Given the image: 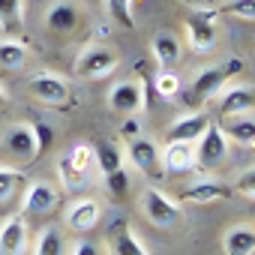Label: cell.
Here are the masks:
<instances>
[{
    "label": "cell",
    "instance_id": "1",
    "mask_svg": "<svg viewBox=\"0 0 255 255\" xmlns=\"http://www.w3.org/2000/svg\"><path fill=\"white\" fill-rule=\"evenodd\" d=\"M240 66H243V63H240L237 57H231V60H225V63H216V66L201 69V72L195 75V81H192L189 93H186V102H189V105H201V102L213 99V96L225 87L228 75L240 72Z\"/></svg>",
    "mask_w": 255,
    "mask_h": 255
},
{
    "label": "cell",
    "instance_id": "2",
    "mask_svg": "<svg viewBox=\"0 0 255 255\" xmlns=\"http://www.w3.org/2000/svg\"><path fill=\"white\" fill-rule=\"evenodd\" d=\"M141 210H144V216L156 225V228H174L177 222H180V207H177V201L174 198H168L162 189H156V186H147L144 192H141Z\"/></svg>",
    "mask_w": 255,
    "mask_h": 255
},
{
    "label": "cell",
    "instance_id": "3",
    "mask_svg": "<svg viewBox=\"0 0 255 255\" xmlns=\"http://www.w3.org/2000/svg\"><path fill=\"white\" fill-rule=\"evenodd\" d=\"M117 63H120V57L111 48H105V45H87L81 51V57L75 60V72L81 78H93L96 81V78L111 75L117 69Z\"/></svg>",
    "mask_w": 255,
    "mask_h": 255
},
{
    "label": "cell",
    "instance_id": "4",
    "mask_svg": "<svg viewBox=\"0 0 255 255\" xmlns=\"http://www.w3.org/2000/svg\"><path fill=\"white\" fill-rule=\"evenodd\" d=\"M3 150L12 156V159H21V162H33L39 156V141H36V129L30 123H15L6 129L3 135Z\"/></svg>",
    "mask_w": 255,
    "mask_h": 255
},
{
    "label": "cell",
    "instance_id": "5",
    "mask_svg": "<svg viewBox=\"0 0 255 255\" xmlns=\"http://www.w3.org/2000/svg\"><path fill=\"white\" fill-rule=\"evenodd\" d=\"M225 156H228V138H225V132L219 129L216 123H210L207 129L198 135V144H195V162H198L201 168H213V165L225 162Z\"/></svg>",
    "mask_w": 255,
    "mask_h": 255
},
{
    "label": "cell",
    "instance_id": "6",
    "mask_svg": "<svg viewBox=\"0 0 255 255\" xmlns=\"http://www.w3.org/2000/svg\"><path fill=\"white\" fill-rule=\"evenodd\" d=\"M144 84L138 81H117L111 90H108V108L117 111V114H126V117H135L141 108H144Z\"/></svg>",
    "mask_w": 255,
    "mask_h": 255
},
{
    "label": "cell",
    "instance_id": "7",
    "mask_svg": "<svg viewBox=\"0 0 255 255\" xmlns=\"http://www.w3.org/2000/svg\"><path fill=\"white\" fill-rule=\"evenodd\" d=\"M186 36L195 51H210L216 42V9H192L186 18Z\"/></svg>",
    "mask_w": 255,
    "mask_h": 255
},
{
    "label": "cell",
    "instance_id": "8",
    "mask_svg": "<svg viewBox=\"0 0 255 255\" xmlns=\"http://www.w3.org/2000/svg\"><path fill=\"white\" fill-rule=\"evenodd\" d=\"M27 87H30L33 99L42 102V105H48V108H60V105L69 102V84H66L60 75H54V72H39V75H33Z\"/></svg>",
    "mask_w": 255,
    "mask_h": 255
},
{
    "label": "cell",
    "instance_id": "9",
    "mask_svg": "<svg viewBox=\"0 0 255 255\" xmlns=\"http://www.w3.org/2000/svg\"><path fill=\"white\" fill-rule=\"evenodd\" d=\"M126 156L129 162L141 171V174H150V177H159L165 168H162V153L159 147L150 141V138H132L129 147H126Z\"/></svg>",
    "mask_w": 255,
    "mask_h": 255
},
{
    "label": "cell",
    "instance_id": "10",
    "mask_svg": "<svg viewBox=\"0 0 255 255\" xmlns=\"http://www.w3.org/2000/svg\"><path fill=\"white\" fill-rule=\"evenodd\" d=\"M99 219H102V204H99L96 198H78V201H72L69 210H66V225H69V231H75V234L93 231V228L99 225Z\"/></svg>",
    "mask_w": 255,
    "mask_h": 255
},
{
    "label": "cell",
    "instance_id": "11",
    "mask_svg": "<svg viewBox=\"0 0 255 255\" xmlns=\"http://www.w3.org/2000/svg\"><path fill=\"white\" fill-rule=\"evenodd\" d=\"M0 255H27V219L9 216L0 225Z\"/></svg>",
    "mask_w": 255,
    "mask_h": 255
},
{
    "label": "cell",
    "instance_id": "12",
    "mask_svg": "<svg viewBox=\"0 0 255 255\" xmlns=\"http://www.w3.org/2000/svg\"><path fill=\"white\" fill-rule=\"evenodd\" d=\"M225 198H231V189L213 177L195 180L192 186H186L180 192V201H186V204H213V201H225Z\"/></svg>",
    "mask_w": 255,
    "mask_h": 255
},
{
    "label": "cell",
    "instance_id": "13",
    "mask_svg": "<svg viewBox=\"0 0 255 255\" xmlns=\"http://www.w3.org/2000/svg\"><path fill=\"white\" fill-rule=\"evenodd\" d=\"M219 129L225 132L228 141H234L237 147H255V114L243 111V114H228L222 117Z\"/></svg>",
    "mask_w": 255,
    "mask_h": 255
},
{
    "label": "cell",
    "instance_id": "14",
    "mask_svg": "<svg viewBox=\"0 0 255 255\" xmlns=\"http://www.w3.org/2000/svg\"><path fill=\"white\" fill-rule=\"evenodd\" d=\"M219 93H222V99H219V117L243 114V111L255 108V90L249 84H234V87H225Z\"/></svg>",
    "mask_w": 255,
    "mask_h": 255
},
{
    "label": "cell",
    "instance_id": "15",
    "mask_svg": "<svg viewBox=\"0 0 255 255\" xmlns=\"http://www.w3.org/2000/svg\"><path fill=\"white\" fill-rule=\"evenodd\" d=\"M108 246H111V255H147V249L141 246V240L132 234L129 222L117 219L108 231Z\"/></svg>",
    "mask_w": 255,
    "mask_h": 255
},
{
    "label": "cell",
    "instance_id": "16",
    "mask_svg": "<svg viewBox=\"0 0 255 255\" xmlns=\"http://www.w3.org/2000/svg\"><path fill=\"white\" fill-rule=\"evenodd\" d=\"M57 201H60V192L45 180H33L24 192V210L27 213H48L57 207Z\"/></svg>",
    "mask_w": 255,
    "mask_h": 255
},
{
    "label": "cell",
    "instance_id": "17",
    "mask_svg": "<svg viewBox=\"0 0 255 255\" xmlns=\"http://www.w3.org/2000/svg\"><path fill=\"white\" fill-rule=\"evenodd\" d=\"M222 249L225 255H252L255 252V225L237 222L222 234Z\"/></svg>",
    "mask_w": 255,
    "mask_h": 255
},
{
    "label": "cell",
    "instance_id": "18",
    "mask_svg": "<svg viewBox=\"0 0 255 255\" xmlns=\"http://www.w3.org/2000/svg\"><path fill=\"white\" fill-rule=\"evenodd\" d=\"M195 165V141H168L162 153V168L171 174H183Z\"/></svg>",
    "mask_w": 255,
    "mask_h": 255
},
{
    "label": "cell",
    "instance_id": "19",
    "mask_svg": "<svg viewBox=\"0 0 255 255\" xmlns=\"http://www.w3.org/2000/svg\"><path fill=\"white\" fill-rule=\"evenodd\" d=\"M210 126V117L207 114H186L180 120L171 123V129H168V138L171 141H198V135Z\"/></svg>",
    "mask_w": 255,
    "mask_h": 255
},
{
    "label": "cell",
    "instance_id": "20",
    "mask_svg": "<svg viewBox=\"0 0 255 255\" xmlns=\"http://www.w3.org/2000/svg\"><path fill=\"white\" fill-rule=\"evenodd\" d=\"M150 48H153V57H156V63L162 66V69H168V66H174L177 60H180V39L171 33V30H159V33H153V39H150Z\"/></svg>",
    "mask_w": 255,
    "mask_h": 255
},
{
    "label": "cell",
    "instance_id": "21",
    "mask_svg": "<svg viewBox=\"0 0 255 255\" xmlns=\"http://www.w3.org/2000/svg\"><path fill=\"white\" fill-rule=\"evenodd\" d=\"M45 24L54 33H72L78 27V9L69 3V0H57V3L45 12Z\"/></svg>",
    "mask_w": 255,
    "mask_h": 255
},
{
    "label": "cell",
    "instance_id": "22",
    "mask_svg": "<svg viewBox=\"0 0 255 255\" xmlns=\"http://www.w3.org/2000/svg\"><path fill=\"white\" fill-rule=\"evenodd\" d=\"M93 162L99 165L102 174H114V171L123 168V150L117 144H111V141H99L93 147Z\"/></svg>",
    "mask_w": 255,
    "mask_h": 255
},
{
    "label": "cell",
    "instance_id": "23",
    "mask_svg": "<svg viewBox=\"0 0 255 255\" xmlns=\"http://www.w3.org/2000/svg\"><path fill=\"white\" fill-rule=\"evenodd\" d=\"M24 24V0H0V30L18 33Z\"/></svg>",
    "mask_w": 255,
    "mask_h": 255
},
{
    "label": "cell",
    "instance_id": "24",
    "mask_svg": "<svg viewBox=\"0 0 255 255\" xmlns=\"http://www.w3.org/2000/svg\"><path fill=\"white\" fill-rule=\"evenodd\" d=\"M21 186H24L21 171H15V168H0V210H6V204H12L18 198Z\"/></svg>",
    "mask_w": 255,
    "mask_h": 255
},
{
    "label": "cell",
    "instance_id": "25",
    "mask_svg": "<svg viewBox=\"0 0 255 255\" xmlns=\"http://www.w3.org/2000/svg\"><path fill=\"white\" fill-rule=\"evenodd\" d=\"M36 255H66V240H63V231L48 225L42 228L39 240H36Z\"/></svg>",
    "mask_w": 255,
    "mask_h": 255
},
{
    "label": "cell",
    "instance_id": "26",
    "mask_svg": "<svg viewBox=\"0 0 255 255\" xmlns=\"http://www.w3.org/2000/svg\"><path fill=\"white\" fill-rule=\"evenodd\" d=\"M27 63V48L15 39H3L0 42V66L3 69H21Z\"/></svg>",
    "mask_w": 255,
    "mask_h": 255
},
{
    "label": "cell",
    "instance_id": "27",
    "mask_svg": "<svg viewBox=\"0 0 255 255\" xmlns=\"http://www.w3.org/2000/svg\"><path fill=\"white\" fill-rule=\"evenodd\" d=\"M105 9H108L111 21H117L120 27H126V30H132V27H135L132 3H129V0H105Z\"/></svg>",
    "mask_w": 255,
    "mask_h": 255
},
{
    "label": "cell",
    "instance_id": "28",
    "mask_svg": "<svg viewBox=\"0 0 255 255\" xmlns=\"http://www.w3.org/2000/svg\"><path fill=\"white\" fill-rule=\"evenodd\" d=\"M66 159L72 162V168L75 171H81V174H90V168H93V147L90 144H75L69 153H66Z\"/></svg>",
    "mask_w": 255,
    "mask_h": 255
},
{
    "label": "cell",
    "instance_id": "29",
    "mask_svg": "<svg viewBox=\"0 0 255 255\" xmlns=\"http://www.w3.org/2000/svg\"><path fill=\"white\" fill-rule=\"evenodd\" d=\"M57 171H60V180L66 183V189H78V186H84V183H87V174L75 171V168H72V162L66 159V153L57 159Z\"/></svg>",
    "mask_w": 255,
    "mask_h": 255
},
{
    "label": "cell",
    "instance_id": "30",
    "mask_svg": "<svg viewBox=\"0 0 255 255\" xmlns=\"http://www.w3.org/2000/svg\"><path fill=\"white\" fill-rule=\"evenodd\" d=\"M156 90H159V96H165V99H174V96L180 93V78H177L174 72L162 69V72L156 75Z\"/></svg>",
    "mask_w": 255,
    "mask_h": 255
},
{
    "label": "cell",
    "instance_id": "31",
    "mask_svg": "<svg viewBox=\"0 0 255 255\" xmlns=\"http://www.w3.org/2000/svg\"><path fill=\"white\" fill-rule=\"evenodd\" d=\"M222 12L234 15V18H246V21H255V0H228L222 6Z\"/></svg>",
    "mask_w": 255,
    "mask_h": 255
},
{
    "label": "cell",
    "instance_id": "32",
    "mask_svg": "<svg viewBox=\"0 0 255 255\" xmlns=\"http://www.w3.org/2000/svg\"><path fill=\"white\" fill-rule=\"evenodd\" d=\"M234 189H237L240 195H246V198H255V165L237 174V183H234Z\"/></svg>",
    "mask_w": 255,
    "mask_h": 255
},
{
    "label": "cell",
    "instance_id": "33",
    "mask_svg": "<svg viewBox=\"0 0 255 255\" xmlns=\"http://www.w3.org/2000/svg\"><path fill=\"white\" fill-rule=\"evenodd\" d=\"M105 180H108L111 195H117V198H123L126 189H129V177H126V168H120V171H114V174H105Z\"/></svg>",
    "mask_w": 255,
    "mask_h": 255
},
{
    "label": "cell",
    "instance_id": "34",
    "mask_svg": "<svg viewBox=\"0 0 255 255\" xmlns=\"http://www.w3.org/2000/svg\"><path fill=\"white\" fill-rule=\"evenodd\" d=\"M33 129H36V141H39V153H42V150L51 144V126H45V123H36Z\"/></svg>",
    "mask_w": 255,
    "mask_h": 255
},
{
    "label": "cell",
    "instance_id": "35",
    "mask_svg": "<svg viewBox=\"0 0 255 255\" xmlns=\"http://www.w3.org/2000/svg\"><path fill=\"white\" fill-rule=\"evenodd\" d=\"M72 255H99V249L93 243H87V240H78L75 249H72Z\"/></svg>",
    "mask_w": 255,
    "mask_h": 255
},
{
    "label": "cell",
    "instance_id": "36",
    "mask_svg": "<svg viewBox=\"0 0 255 255\" xmlns=\"http://www.w3.org/2000/svg\"><path fill=\"white\" fill-rule=\"evenodd\" d=\"M135 132H138V123L129 117V120H126L123 123V129H120V135H126V138H135Z\"/></svg>",
    "mask_w": 255,
    "mask_h": 255
},
{
    "label": "cell",
    "instance_id": "37",
    "mask_svg": "<svg viewBox=\"0 0 255 255\" xmlns=\"http://www.w3.org/2000/svg\"><path fill=\"white\" fill-rule=\"evenodd\" d=\"M6 102H9V96H6V87H3V84H0V108H3Z\"/></svg>",
    "mask_w": 255,
    "mask_h": 255
},
{
    "label": "cell",
    "instance_id": "38",
    "mask_svg": "<svg viewBox=\"0 0 255 255\" xmlns=\"http://www.w3.org/2000/svg\"><path fill=\"white\" fill-rule=\"evenodd\" d=\"M129 3H138V0H129Z\"/></svg>",
    "mask_w": 255,
    "mask_h": 255
}]
</instances>
